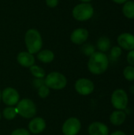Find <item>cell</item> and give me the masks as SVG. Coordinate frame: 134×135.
Here are the masks:
<instances>
[{
    "instance_id": "6da1fadb",
    "label": "cell",
    "mask_w": 134,
    "mask_h": 135,
    "mask_svg": "<svg viewBox=\"0 0 134 135\" xmlns=\"http://www.w3.org/2000/svg\"><path fill=\"white\" fill-rule=\"evenodd\" d=\"M109 66L108 56L101 51H95L88 62V69L89 72L95 75H100L104 74Z\"/></svg>"
},
{
    "instance_id": "7a4b0ae2",
    "label": "cell",
    "mask_w": 134,
    "mask_h": 135,
    "mask_svg": "<svg viewBox=\"0 0 134 135\" xmlns=\"http://www.w3.org/2000/svg\"><path fill=\"white\" fill-rule=\"evenodd\" d=\"M24 44L29 53L37 54L43 47V40L39 32L35 28L28 29L24 35Z\"/></svg>"
},
{
    "instance_id": "3957f363",
    "label": "cell",
    "mask_w": 134,
    "mask_h": 135,
    "mask_svg": "<svg viewBox=\"0 0 134 135\" xmlns=\"http://www.w3.org/2000/svg\"><path fill=\"white\" fill-rule=\"evenodd\" d=\"M17 115L24 119H29L36 116L37 109L35 103L28 98L20 100L19 102L15 106Z\"/></svg>"
},
{
    "instance_id": "277c9868",
    "label": "cell",
    "mask_w": 134,
    "mask_h": 135,
    "mask_svg": "<svg viewBox=\"0 0 134 135\" xmlns=\"http://www.w3.org/2000/svg\"><path fill=\"white\" fill-rule=\"evenodd\" d=\"M45 85L51 89L61 90L67 85V79L64 74L60 72L53 71L48 74L44 78Z\"/></svg>"
},
{
    "instance_id": "5b68a950",
    "label": "cell",
    "mask_w": 134,
    "mask_h": 135,
    "mask_svg": "<svg viewBox=\"0 0 134 135\" xmlns=\"http://www.w3.org/2000/svg\"><path fill=\"white\" fill-rule=\"evenodd\" d=\"M72 14L75 20L79 21H85L92 17L94 14V8L90 3L81 2L74 6Z\"/></svg>"
},
{
    "instance_id": "8992f818",
    "label": "cell",
    "mask_w": 134,
    "mask_h": 135,
    "mask_svg": "<svg viewBox=\"0 0 134 135\" xmlns=\"http://www.w3.org/2000/svg\"><path fill=\"white\" fill-rule=\"evenodd\" d=\"M111 102L116 110H126L129 104V96L123 89H116L111 97Z\"/></svg>"
},
{
    "instance_id": "52a82bcc",
    "label": "cell",
    "mask_w": 134,
    "mask_h": 135,
    "mask_svg": "<svg viewBox=\"0 0 134 135\" xmlns=\"http://www.w3.org/2000/svg\"><path fill=\"white\" fill-rule=\"evenodd\" d=\"M75 91L81 96H88L92 94L95 90L94 82L85 78H79L74 84Z\"/></svg>"
},
{
    "instance_id": "ba28073f",
    "label": "cell",
    "mask_w": 134,
    "mask_h": 135,
    "mask_svg": "<svg viewBox=\"0 0 134 135\" xmlns=\"http://www.w3.org/2000/svg\"><path fill=\"white\" fill-rule=\"evenodd\" d=\"M81 129V123L76 117L67 119L62 127V132L64 135H77Z\"/></svg>"
},
{
    "instance_id": "9c48e42d",
    "label": "cell",
    "mask_w": 134,
    "mask_h": 135,
    "mask_svg": "<svg viewBox=\"0 0 134 135\" xmlns=\"http://www.w3.org/2000/svg\"><path fill=\"white\" fill-rule=\"evenodd\" d=\"M2 100L7 106H16L20 100V94L17 89L7 87L2 91Z\"/></svg>"
},
{
    "instance_id": "30bf717a",
    "label": "cell",
    "mask_w": 134,
    "mask_h": 135,
    "mask_svg": "<svg viewBox=\"0 0 134 135\" xmlns=\"http://www.w3.org/2000/svg\"><path fill=\"white\" fill-rule=\"evenodd\" d=\"M118 46L126 51L134 50V35L130 32H123L117 38Z\"/></svg>"
},
{
    "instance_id": "8fae6325",
    "label": "cell",
    "mask_w": 134,
    "mask_h": 135,
    "mask_svg": "<svg viewBox=\"0 0 134 135\" xmlns=\"http://www.w3.org/2000/svg\"><path fill=\"white\" fill-rule=\"evenodd\" d=\"M46 121L41 117H33L28 123V131L33 134L42 133L46 129Z\"/></svg>"
},
{
    "instance_id": "7c38bea8",
    "label": "cell",
    "mask_w": 134,
    "mask_h": 135,
    "mask_svg": "<svg viewBox=\"0 0 134 135\" xmlns=\"http://www.w3.org/2000/svg\"><path fill=\"white\" fill-rule=\"evenodd\" d=\"M88 36L89 33L86 28H79L73 31V32L70 35V40L74 44L81 45L85 42H86V40L88 38Z\"/></svg>"
},
{
    "instance_id": "4fadbf2b",
    "label": "cell",
    "mask_w": 134,
    "mask_h": 135,
    "mask_svg": "<svg viewBox=\"0 0 134 135\" xmlns=\"http://www.w3.org/2000/svg\"><path fill=\"white\" fill-rule=\"evenodd\" d=\"M88 132L89 135H109V128L105 123L96 121L88 126Z\"/></svg>"
},
{
    "instance_id": "5bb4252c",
    "label": "cell",
    "mask_w": 134,
    "mask_h": 135,
    "mask_svg": "<svg viewBox=\"0 0 134 135\" xmlns=\"http://www.w3.org/2000/svg\"><path fill=\"white\" fill-rule=\"evenodd\" d=\"M17 61L23 67L29 68L35 64V57L28 51H21L18 53Z\"/></svg>"
},
{
    "instance_id": "9a60e30c",
    "label": "cell",
    "mask_w": 134,
    "mask_h": 135,
    "mask_svg": "<svg viewBox=\"0 0 134 135\" xmlns=\"http://www.w3.org/2000/svg\"><path fill=\"white\" fill-rule=\"evenodd\" d=\"M127 118V114L125 111L122 110H115L111 112L109 117L110 123L115 126V127H119L122 125Z\"/></svg>"
},
{
    "instance_id": "2e32d148",
    "label": "cell",
    "mask_w": 134,
    "mask_h": 135,
    "mask_svg": "<svg viewBox=\"0 0 134 135\" xmlns=\"http://www.w3.org/2000/svg\"><path fill=\"white\" fill-rule=\"evenodd\" d=\"M37 59L43 63H50L54 59V54L53 51L48 49L40 50L37 53Z\"/></svg>"
},
{
    "instance_id": "e0dca14e",
    "label": "cell",
    "mask_w": 134,
    "mask_h": 135,
    "mask_svg": "<svg viewBox=\"0 0 134 135\" xmlns=\"http://www.w3.org/2000/svg\"><path fill=\"white\" fill-rule=\"evenodd\" d=\"M96 46H97V48L99 49V51L105 53L107 51H109L111 47V40L107 36H101L97 40Z\"/></svg>"
},
{
    "instance_id": "ac0fdd59",
    "label": "cell",
    "mask_w": 134,
    "mask_h": 135,
    "mask_svg": "<svg viewBox=\"0 0 134 135\" xmlns=\"http://www.w3.org/2000/svg\"><path fill=\"white\" fill-rule=\"evenodd\" d=\"M122 13L128 19H134V1L129 0L123 4Z\"/></svg>"
},
{
    "instance_id": "d6986e66",
    "label": "cell",
    "mask_w": 134,
    "mask_h": 135,
    "mask_svg": "<svg viewBox=\"0 0 134 135\" xmlns=\"http://www.w3.org/2000/svg\"><path fill=\"white\" fill-rule=\"evenodd\" d=\"M2 115L6 120H12L15 119V117L17 115L16 108L14 106H7L3 109Z\"/></svg>"
},
{
    "instance_id": "ffe728a7",
    "label": "cell",
    "mask_w": 134,
    "mask_h": 135,
    "mask_svg": "<svg viewBox=\"0 0 134 135\" xmlns=\"http://www.w3.org/2000/svg\"><path fill=\"white\" fill-rule=\"evenodd\" d=\"M30 73L32 76H34L36 78H44L46 77V72L45 70L36 65H33L31 67H29Z\"/></svg>"
},
{
    "instance_id": "44dd1931",
    "label": "cell",
    "mask_w": 134,
    "mask_h": 135,
    "mask_svg": "<svg viewBox=\"0 0 134 135\" xmlns=\"http://www.w3.org/2000/svg\"><path fill=\"white\" fill-rule=\"evenodd\" d=\"M123 76L125 79L128 81H134V66H126L123 70Z\"/></svg>"
},
{
    "instance_id": "7402d4cb",
    "label": "cell",
    "mask_w": 134,
    "mask_h": 135,
    "mask_svg": "<svg viewBox=\"0 0 134 135\" xmlns=\"http://www.w3.org/2000/svg\"><path fill=\"white\" fill-rule=\"evenodd\" d=\"M110 55H111V58L113 60H117L122 55V49L118 45V46H114L111 49V54Z\"/></svg>"
},
{
    "instance_id": "603a6c76",
    "label": "cell",
    "mask_w": 134,
    "mask_h": 135,
    "mask_svg": "<svg viewBox=\"0 0 134 135\" xmlns=\"http://www.w3.org/2000/svg\"><path fill=\"white\" fill-rule=\"evenodd\" d=\"M49 94H50V89L46 85H43L39 88H38V96L40 98L45 99L49 96Z\"/></svg>"
},
{
    "instance_id": "cb8c5ba5",
    "label": "cell",
    "mask_w": 134,
    "mask_h": 135,
    "mask_svg": "<svg viewBox=\"0 0 134 135\" xmlns=\"http://www.w3.org/2000/svg\"><path fill=\"white\" fill-rule=\"evenodd\" d=\"M81 50H82V52L85 55H87V56H91L96 51L94 46L92 45V44H87L83 45Z\"/></svg>"
},
{
    "instance_id": "d4e9b609",
    "label": "cell",
    "mask_w": 134,
    "mask_h": 135,
    "mask_svg": "<svg viewBox=\"0 0 134 135\" xmlns=\"http://www.w3.org/2000/svg\"><path fill=\"white\" fill-rule=\"evenodd\" d=\"M10 135H31V133L24 128H17L12 131Z\"/></svg>"
},
{
    "instance_id": "484cf974",
    "label": "cell",
    "mask_w": 134,
    "mask_h": 135,
    "mask_svg": "<svg viewBox=\"0 0 134 135\" xmlns=\"http://www.w3.org/2000/svg\"><path fill=\"white\" fill-rule=\"evenodd\" d=\"M126 60L130 66H134V50L128 51V54L126 55Z\"/></svg>"
},
{
    "instance_id": "4316f807",
    "label": "cell",
    "mask_w": 134,
    "mask_h": 135,
    "mask_svg": "<svg viewBox=\"0 0 134 135\" xmlns=\"http://www.w3.org/2000/svg\"><path fill=\"white\" fill-rule=\"evenodd\" d=\"M46 4L48 7L54 8L58 4V0H46Z\"/></svg>"
},
{
    "instance_id": "83f0119b",
    "label": "cell",
    "mask_w": 134,
    "mask_h": 135,
    "mask_svg": "<svg viewBox=\"0 0 134 135\" xmlns=\"http://www.w3.org/2000/svg\"><path fill=\"white\" fill-rule=\"evenodd\" d=\"M45 85L44 83V79L43 78H36L35 81H34V85L35 87H36L37 89L39 88L40 86Z\"/></svg>"
},
{
    "instance_id": "f1b7e54d",
    "label": "cell",
    "mask_w": 134,
    "mask_h": 135,
    "mask_svg": "<svg viewBox=\"0 0 134 135\" xmlns=\"http://www.w3.org/2000/svg\"><path fill=\"white\" fill-rule=\"evenodd\" d=\"M109 135H126V134L122 131H115L111 134H109Z\"/></svg>"
},
{
    "instance_id": "f546056e",
    "label": "cell",
    "mask_w": 134,
    "mask_h": 135,
    "mask_svg": "<svg viewBox=\"0 0 134 135\" xmlns=\"http://www.w3.org/2000/svg\"><path fill=\"white\" fill-rule=\"evenodd\" d=\"M112 1L117 4H124L125 2H126L129 0H112Z\"/></svg>"
},
{
    "instance_id": "4dcf8cb0",
    "label": "cell",
    "mask_w": 134,
    "mask_h": 135,
    "mask_svg": "<svg viewBox=\"0 0 134 135\" xmlns=\"http://www.w3.org/2000/svg\"><path fill=\"white\" fill-rule=\"evenodd\" d=\"M81 2H85V3H89L91 1H92V0H80Z\"/></svg>"
},
{
    "instance_id": "1f68e13d",
    "label": "cell",
    "mask_w": 134,
    "mask_h": 135,
    "mask_svg": "<svg viewBox=\"0 0 134 135\" xmlns=\"http://www.w3.org/2000/svg\"><path fill=\"white\" fill-rule=\"evenodd\" d=\"M1 100H2V91L0 89V101H1Z\"/></svg>"
},
{
    "instance_id": "d6a6232c",
    "label": "cell",
    "mask_w": 134,
    "mask_h": 135,
    "mask_svg": "<svg viewBox=\"0 0 134 135\" xmlns=\"http://www.w3.org/2000/svg\"><path fill=\"white\" fill-rule=\"evenodd\" d=\"M2 114H1V112H0V121H1V119H2Z\"/></svg>"
}]
</instances>
